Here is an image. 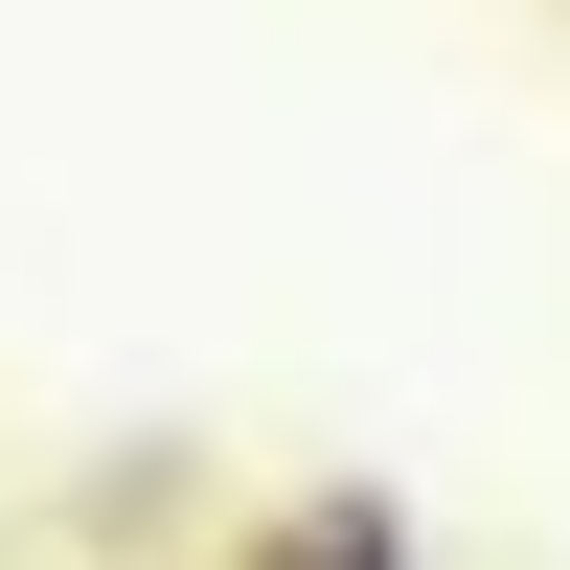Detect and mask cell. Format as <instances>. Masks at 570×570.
<instances>
[{"mask_svg": "<svg viewBox=\"0 0 570 570\" xmlns=\"http://www.w3.org/2000/svg\"><path fill=\"white\" fill-rule=\"evenodd\" d=\"M228 548H274V570H389V548H411V480H297V502H252Z\"/></svg>", "mask_w": 570, "mask_h": 570, "instance_id": "1", "label": "cell"}, {"mask_svg": "<svg viewBox=\"0 0 570 570\" xmlns=\"http://www.w3.org/2000/svg\"><path fill=\"white\" fill-rule=\"evenodd\" d=\"M228 502H206V456H137V480H91L69 502V548H206Z\"/></svg>", "mask_w": 570, "mask_h": 570, "instance_id": "2", "label": "cell"}]
</instances>
